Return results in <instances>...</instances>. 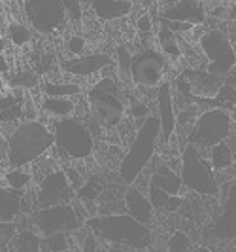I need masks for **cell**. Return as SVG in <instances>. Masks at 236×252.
<instances>
[{
	"label": "cell",
	"instance_id": "obj_1",
	"mask_svg": "<svg viewBox=\"0 0 236 252\" xmlns=\"http://www.w3.org/2000/svg\"><path fill=\"white\" fill-rule=\"evenodd\" d=\"M87 227L97 239L113 243L121 249L144 251L151 243V231L148 226L136 222L129 215H100L91 216Z\"/></svg>",
	"mask_w": 236,
	"mask_h": 252
},
{
	"label": "cell",
	"instance_id": "obj_2",
	"mask_svg": "<svg viewBox=\"0 0 236 252\" xmlns=\"http://www.w3.org/2000/svg\"><path fill=\"white\" fill-rule=\"evenodd\" d=\"M55 144L53 133L42 122L28 120L13 129L8 140V165L12 169H21L44 156Z\"/></svg>",
	"mask_w": 236,
	"mask_h": 252
},
{
	"label": "cell",
	"instance_id": "obj_3",
	"mask_svg": "<svg viewBox=\"0 0 236 252\" xmlns=\"http://www.w3.org/2000/svg\"><path fill=\"white\" fill-rule=\"evenodd\" d=\"M159 139H161L159 116L149 114L142 122L136 137L131 142V146H129V150H127L125 158L121 159V165H119V178L125 184H132L142 175V171L148 167L153 154H155V146H157Z\"/></svg>",
	"mask_w": 236,
	"mask_h": 252
},
{
	"label": "cell",
	"instance_id": "obj_4",
	"mask_svg": "<svg viewBox=\"0 0 236 252\" xmlns=\"http://www.w3.org/2000/svg\"><path fill=\"white\" fill-rule=\"evenodd\" d=\"M89 106L95 120L104 127H115L125 114V104L119 97V88L112 78H102L87 93Z\"/></svg>",
	"mask_w": 236,
	"mask_h": 252
},
{
	"label": "cell",
	"instance_id": "obj_5",
	"mask_svg": "<svg viewBox=\"0 0 236 252\" xmlns=\"http://www.w3.org/2000/svg\"><path fill=\"white\" fill-rule=\"evenodd\" d=\"M55 146L72 159H83L93 154L95 140L85 124L76 118H62L53 124Z\"/></svg>",
	"mask_w": 236,
	"mask_h": 252
},
{
	"label": "cell",
	"instance_id": "obj_6",
	"mask_svg": "<svg viewBox=\"0 0 236 252\" xmlns=\"http://www.w3.org/2000/svg\"><path fill=\"white\" fill-rule=\"evenodd\" d=\"M182 184H185L189 189L202 193V195H217L219 184L213 178V171L208 161L200 158L199 150L195 146H185L182 154V171H180Z\"/></svg>",
	"mask_w": 236,
	"mask_h": 252
},
{
	"label": "cell",
	"instance_id": "obj_7",
	"mask_svg": "<svg viewBox=\"0 0 236 252\" xmlns=\"http://www.w3.org/2000/svg\"><path fill=\"white\" fill-rule=\"evenodd\" d=\"M231 114L223 108L208 110L197 120L189 135V144L199 148H213L217 144L225 142L231 135Z\"/></svg>",
	"mask_w": 236,
	"mask_h": 252
},
{
	"label": "cell",
	"instance_id": "obj_8",
	"mask_svg": "<svg viewBox=\"0 0 236 252\" xmlns=\"http://www.w3.org/2000/svg\"><path fill=\"white\" fill-rule=\"evenodd\" d=\"M182 178L168 165H161L149 178V203L157 211H178L182 205Z\"/></svg>",
	"mask_w": 236,
	"mask_h": 252
},
{
	"label": "cell",
	"instance_id": "obj_9",
	"mask_svg": "<svg viewBox=\"0 0 236 252\" xmlns=\"http://www.w3.org/2000/svg\"><path fill=\"white\" fill-rule=\"evenodd\" d=\"M200 48L204 55L208 57L206 72L223 78L236 64V51L231 44V40L225 36L221 31L211 29L200 38Z\"/></svg>",
	"mask_w": 236,
	"mask_h": 252
},
{
	"label": "cell",
	"instance_id": "obj_10",
	"mask_svg": "<svg viewBox=\"0 0 236 252\" xmlns=\"http://www.w3.org/2000/svg\"><path fill=\"white\" fill-rule=\"evenodd\" d=\"M23 10L28 25L40 34H51L66 23V12L62 0H28L23 2Z\"/></svg>",
	"mask_w": 236,
	"mask_h": 252
},
{
	"label": "cell",
	"instance_id": "obj_11",
	"mask_svg": "<svg viewBox=\"0 0 236 252\" xmlns=\"http://www.w3.org/2000/svg\"><path fill=\"white\" fill-rule=\"evenodd\" d=\"M164 68H166V59L162 53L153 50H144L136 53L134 57H131L129 76L136 86L153 88V86L161 84Z\"/></svg>",
	"mask_w": 236,
	"mask_h": 252
},
{
	"label": "cell",
	"instance_id": "obj_12",
	"mask_svg": "<svg viewBox=\"0 0 236 252\" xmlns=\"http://www.w3.org/2000/svg\"><path fill=\"white\" fill-rule=\"evenodd\" d=\"M34 224L44 237H50L53 233H70L81 226L72 205L38 209L34 213Z\"/></svg>",
	"mask_w": 236,
	"mask_h": 252
},
{
	"label": "cell",
	"instance_id": "obj_13",
	"mask_svg": "<svg viewBox=\"0 0 236 252\" xmlns=\"http://www.w3.org/2000/svg\"><path fill=\"white\" fill-rule=\"evenodd\" d=\"M74 197V189L68 184L64 171H53L40 182L36 205L38 209H50L59 205H70Z\"/></svg>",
	"mask_w": 236,
	"mask_h": 252
},
{
	"label": "cell",
	"instance_id": "obj_14",
	"mask_svg": "<svg viewBox=\"0 0 236 252\" xmlns=\"http://www.w3.org/2000/svg\"><path fill=\"white\" fill-rule=\"evenodd\" d=\"M159 17L164 21H178V23H187V25H199L204 21L206 13L204 6L195 2V0H182L168 4L164 10H161Z\"/></svg>",
	"mask_w": 236,
	"mask_h": 252
},
{
	"label": "cell",
	"instance_id": "obj_15",
	"mask_svg": "<svg viewBox=\"0 0 236 252\" xmlns=\"http://www.w3.org/2000/svg\"><path fill=\"white\" fill-rule=\"evenodd\" d=\"M113 64V59L106 53H91L83 57H72L62 61L61 68L66 74L72 76H91L95 72H100L102 68Z\"/></svg>",
	"mask_w": 236,
	"mask_h": 252
},
{
	"label": "cell",
	"instance_id": "obj_16",
	"mask_svg": "<svg viewBox=\"0 0 236 252\" xmlns=\"http://www.w3.org/2000/svg\"><path fill=\"white\" fill-rule=\"evenodd\" d=\"M184 78H185L187 86H189V93L204 97V99L217 97L219 88L223 84L219 76H213L210 72H202V70H185Z\"/></svg>",
	"mask_w": 236,
	"mask_h": 252
},
{
	"label": "cell",
	"instance_id": "obj_17",
	"mask_svg": "<svg viewBox=\"0 0 236 252\" xmlns=\"http://www.w3.org/2000/svg\"><path fill=\"white\" fill-rule=\"evenodd\" d=\"M157 102H159V122H161V139L166 142L174 135L176 129V112L174 102H172V91L170 84H162L157 93Z\"/></svg>",
	"mask_w": 236,
	"mask_h": 252
},
{
	"label": "cell",
	"instance_id": "obj_18",
	"mask_svg": "<svg viewBox=\"0 0 236 252\" xmlns=\"http://www.w3.org/2000/svg\"><path fill=\"white\" fill-rule=\"evenodd\" d=\"M213 233L219 239L236 237V186H233L231 191H229L223 213H221V216L217 218V222L213 226Z\"/></svg>",
	"mask_w": 236,
	"mask_h": 252
},
{
	"label": "cell",
	"instance_id": "obj_19",
	"mask_svg": "<svg viewBox=\"0 0 236 252\" xmlns=\"http://www.w3.org/2000/svg\"><path fill=\"white\" fill-rule=\"evenodd\" d=\"M125 207H127V215L131 218H134L140 224H144V226L153 218L151 203L136 188H129L125 191Z\"/></svg>",
	"mask_w": 236,
	"mask_h": 252
},
{
	"label": "cell",
	"instance_id": "obj_20",
	"mask_svg": "<svg viewBox=\"0 0 236 252\" xmlns=\"http://www.w3.org/2000/svg\"><path fill=\"white\" fill-rule=\"evenodd\" d=\"M89 4H91L93 13L102 21L119 19L132 10V2H129V0H95Z\"/></svg>",
	"mask_w": 236,
	"mask_h": 252
},
{
	"label": "cell",
	"instance_id": "obj_21",
	"mask_svg": "<svg viewBox=\"0 0 236 252\" xmlns=\"http://www.w3.org/2000/svg\"><path fill=\"white\" fill-rule=\"evenodd\" d=\"M21 193L12 188H0V222H13L21 213Z\"/></svg>",
	"mask_w": 236,
	"mask_h": 252
},
{
	"label": "cell",
	"instance_id": "obj_22",
	"mask_svg": "<svg viewBox=\"0 0 236 252\" xmlns=\"http://www.w3.org/2000/svg\"><path fill=\"white\" fill-rule=\"evenodd\" d=\"M23 114V95L10 93L0 97V122H15Z\"/></svg>",
	"mask_w": 236,
	"mask_h": 252
},
{
	"label": "cell",
	"instance_id": "obj_23",
	"mask_svg": "<svg viewBox=\"0 0 236 252\" xmlns=\"http://www.w3.org/2000/svg\"><path fill=\"white\" fill-rule=\"evenodd\" d=\"M12 252H42V239L30 229H21L10 241Z\"/></svg>",
	"mask_w": 236,
	"mask_h": 252
},
{
	"label": "cell",
	"instance_id": "obj_24",
	"mask_svg": "<svg viewBox=\"0 0 236 252\" xmlns=\"http://www.w3.org/2000/svg\"><path fill=\"white\" fill-rule=\"evenodd\" d=\"M42 108H44V112L62 120V118H70V114L74 112V102L70 99H50V97H46L42 102Z\"/></svg>",
	"mask_w": 236,
	"mask_h": 252
},
{
	"label": "cell",
	"instance_id": "obj_25",
	"mask_svg": "<svg viewBox=\"0 0 236 252\" xmlns=\"http://www.w3.org/2000/svg\"><path fill=\"white\" fill-rule=\"evenodd\" d=\"M210 165H211V169H217V171L227 169V167L233 165V150H231V146H229L227 142H221V144H217V146L211 148Z\"/></svg>",
	"mask_w": 236,
	"mask_h": 252
},
{
	"label": "cell",
	"instance_id": "obj_26",
	"mask_svg": "<svg viewBox=\"0 0 236 252\" xmlns=\"http://www.w3.org/2000/svg\"><path fill=\"white\" fill-rule=\"evenodd\" d=\"M79 91H81V88L76 84H51V82H48L44 86V93L50 99H68L72 95H78Z\"/></svg>",
	"mask_w": 236,
	"mask_h": 252
},
{
	"label": "cell",
	"instance_id": "obj_27",
	"mask_svg": "<svg viewBox=\"0 0 236 252\" xmlns=\"http://www.w3.org/2000/svg\"><path fill=\"white\" fill-rule=\"evenodd\" d=\"M229 78H227V82L221 84V88H219V93H217V101L221 102L223 106L227 108H233L236 104V74H233L231 78V72H229Z\"/></svg>",
	"mask_w": 236,
	"mask_h": 252
},
{
	"label": "cell",
	"instance_id": "obj_28",
	"mask_svg": "<svg viewBox=\"0 0 236 252\" xmlns=\"http://www.w3.org/2000/svg\"><path fill=\"white\" fill-rule=\"evenodd\" d=\"M8 38L15 46H25L26 42H30L32 32L23 23H12V25L8 27Z\"/></svg>",
	"mask_w": 236,
	"mask_h": 252
},
{
	"label": "cell",
	"instance_id": "obj_29",
	"mask_svg": "<svg viewBox=\"0 0 236 252\" xmlns=\"http://www.w3.org/2000/svg\"><path fill=\"white\" fill-rule=\"evenodd\" d=\"M6 182L10 184V188L15 189V191H19V189H23L30 182V175L26 173V171H21V169H13L10 171L8 175H6Z\"/></svg>",
	"mask_w": 236,
	"mask_h": 252
},
{
	"label": "cell",
	"instance_id": "obj_30",
	"mask_svg": "<svg viewBox=\"0 0 236 252\" xmlns=\"http://www.w3.org/2000/svg\"><path fill=\"white\" fill-rule=\"evenodd\" d=\"M168 252H191V241L184 231H174L168 241Z\"/></svg>",
	"mask_w": 236,
	"mask_h": 252
},
{
	"label": "cell",
	"instance_id": "obj_31",
	"mask_svg": "<svg viewBox=\"0 0 236 252\" xmlns=\"http://www.w3.org/2000/svg\"><path fill=\"white\" fill-rule=\"evenodd\" d=\"M42 245H46L51 252H64L68 249V241H66V233H53L50 237H44Z\"/></svg>",
	"mask_w": 236,
	"mask_h": 252
},
{
	"label": "cell",
	"instance_id": "obj_32",
	"mask_svg": "<svg viewBox=\"0 0 236 252\" xmlns=\"http://www.w3.org/2000/svg\"><path fill=\"white\" fill-rule=\"evenodd\" d=\"M64 4V12H66V19L70 17L72 21H81V2L78 0H68V2H62Z\"/></svg>",
	"mask_w": 236,
	"mask_h": 252
},
{
	"label": "cell",
	"instance_id": "obj_33",
	"mask_svg": "<svg viewBox=\"0 0 236 252\" xmlns=\"http://www.w3.org/2000/svg\"><path fill=\"white\" fill-rule=\"evenodd\" d=\"M17 233V226L13 222H0V245H6Z\"/></svg>",
	"mask_w": 236,
	"mask_h": 252
},
{
	"label": "cell",
	"instance_id": "obj_34",
	"mask_svg": "<svg viewBox=\"0 0 236 252\" xmlns=\"http://www.w3.org/2000/svg\"><path fill=\"white\" fill-rule=\"evenodd\" d=\"M102 188H100V184L93 178L91 182H89L87 186H83V188L79 189V197H85V199H95L97 195H99Z\"/></svg>",
	"mask_w": 236,
	"mask_h": 252
},
{
	"label": "cell",
	"instance_id": "obj_35",
	"mask_svg": "<svg viewBox=\"0 0 236 252\" xmlns=\"http://www.w3.org/2000/svg\"><path fill=\"white\" fill-rule=\"evenodd\" d=\"M36 72H30V70H23V72H19V80H15L13 84L15 86H21V88H30V86H34L36 84Z\"/></svg>",
	"mask_w": 236,
	"mask_h": 252
},
{
	"label": "cell",
	"instance_id": "obj_36",
	"mask_svg": "<svg viewBox=\"0 0 236 252\" xmlns=\"http://www.w3.org/2000/svg\"><path fill=\"white\" fill-rule=\"evenodd\" d=\"M83 48H85V40L79 36H72L70 40H68V51L74 55V57H78V55H81V51H83Z\"/></svg>",
	"mask_w": 236,
	"mask_h": 252
},
{
	"label": "cell",
	"instance_id": "obj_37",
	"mask_svg": "<svg viewBox=\"0 0 236 252\" xmlns=\"http://www.w3.org/2000/svg\"><path fill=\"white\" fill-rule=\"evenodd\" d=\"M117 53H119V61H121V72H123V74L125 72L129 74V68H131V55L127 53L125 48H119Z\"/></svg>",
	"mask_w": 236,
	"mask_h": 252
},
{
	"label": "cell",
	"instance_id": "obj_38",
	"mask_svg": "<svg viewBox=\"0 0 236 252\" xmlns=\"http://www.w3.org/2000/svg\"><path fill=\"white\" fill-rule=\"evenodd\" d=\"M138 29H140L142 32H149V31H151V21H149V15H142V17L138 19Z\"/></svg>",
	"mask_w": 236,
	"mask_h": 252
},
{
	"label": "cell",
	"instance_id": "obj_39",
	"mask_svg": "<svg viewBox=\"0 0 236 252\" xmlns=\"http://www.w3.org/2000/svg\"><path fill=\"white\" fill-rule=\"evenodd\" d=\"M95 247H97V237L91 233L87 237V241H85V252H93L95 251Z\"/></svg>",
	"mask_w": 236,
	"mask_h": 252
},
{
	"label": "cell",
	"instance_id": "obj_40",
	"mask_svg": "<svg viewBox=\"0 0 236 252\" xmlns=\"http://www.w3.org/2000/svg\"><path fill=\"white\" fill-rule=\"evenodd\" d=\"M132 106H134V116H142V114H146V116H149L148 114V108L142 104V102H132Z\"/></svg>",
	"mask_w": 236,
	"mask_h": 252
},
{
	"label": "cell",
	"instance_id": "obj_41",
	"mask_svg": "<svg viewBox=\"0 0 236 252\" xmlns=\"http://www.w3.org/2000/svg\"><path fill=\"white\" fill-rule=\"evenodd\" d=\"M0 72H8V64H6V57L0 55Z\"/></svg>",
	"mask_w": 236,
	"mask_h": 252
},
{
	"label": "cell",
	"instance_id": "obj_42",
	"mask_svg": "<svg viewBox=\"0 0 236 252\" xmlns=\"http://www.w3.org/2000/svg\"><path fill=\"white\" fill-rule=\"evenodd\" d=\"M108 252H136V251H131V249H121V247H112Z\"/></svg>",
	"mask_w": 236,
	"mask_h": 252
},
{
	"label": "cell",
	"instance_id": "obj_43",
	"mask_svg": "<svg viewBox=\"0 0 236 252\" xmlns=\"http://www.w3.org/2000/svg\"><path fill=\"white\" fill-rule=\"evenodd\" d=\"M231 17H233V19H236V4L233 6V10H231Z\"/></svg>",
	"mask_w": 236,
	"mask_h": 252
},
{
	"label": "cell",
	"instance_id": "obj_44",
	"mask_svg": "<svg viewBox=\"0 0 236 252\" xmlns=\"http://www.w3.org/2000/svg\"><path fill=\"white\" fill-rule=\"evenodd\" d=\"M193 252H210L208 249H204V247H200V249H195Z\"/></svg>",
	"mask_w": 236,
	"mask_h": 252
},
{
	"label": "cell",
	"instance_id": "obj_45",
	"mask_svg": "<svg viewBox=\"0 0 236 252\" xmlns=\"http://www.w3.org/2000/svg\"><path fill=\"white\" fill-rule=\"evenodd\" d=\"M2 51H4V38L0 36V53H2Z\"/></svg>",
	"mask_w": 236,
	"mask_h": 252
}]
</instances>
